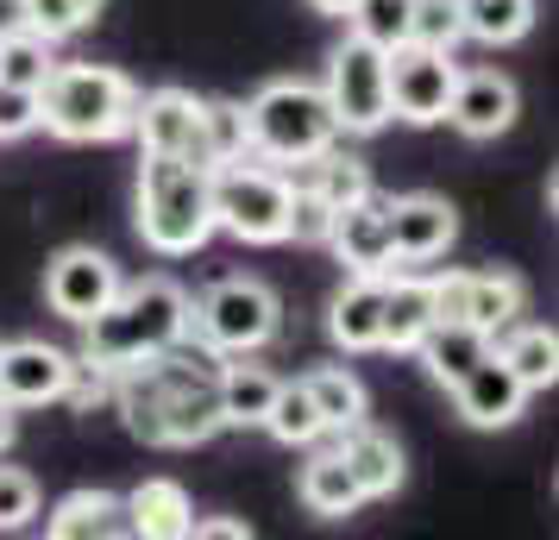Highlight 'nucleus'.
I'll return each instance as SVG.
<instances>
[{"label": "nucleus", "instance_id": "f257e3e1", "mask_svg": "<svg viewBox=\"0 0 559 540\" xmlns=\"http://www.w3.org/2000/svg\"><path fill=\"white\" fill-rule=\"evenodd\" d=\"M221 364L227 359L214 346H195V334H182L177 346L114 371L107 403L120 409L127 434L145 440V446H164V453L202 446L227 428L221 421Z\"/></svg>", "mask_w": 559, "mask_h": 540}, {"label": "nucleus", "instance_id": "f03ea898", "mask_svg": "<svg viewBox=\"0 0 559 540\" xmlns=\"http://www.w3.org/2000/svg\"><path fill=\"white\" fill-rule=\"evenodd\" d=\"M195 321V296L177 284V277H139V284H120L114 302L102 314L82 321V364L95 371H127V364L152 359L164 346H177Z\"/></svg>", "mask_w": 559, "mask_h": 540}, {"label": "nucleus", "instance_id": "7ed1b4c3", "mask_svg": "<svg viewBox=\"0 0 559 540\" xmlns=\"http://www.w3.org/2000/svg\"><path fill=\"white\" fill-rule=\"evenodd\" d=\"M214 232V170L170 152L139 157V239L157 257H189Z\"/></svg>", "mask_w": 559, "mask_h": 540}, {"label": "nucleus", "instance_id": "20e7f679", "mask_svg": "<svg viewBox=\"0 0 559 540\" xmlns=\"http://www.w3.org/2000/svg\"><path fill=\"white\" fill-rule=\"evenodd\" d=\"M139 88L132 76L107 63H51V76L38 82V127L63 145H107L132 132Z\"/></svg>", "mask_w": 559, "mask_h": 540}, {"label": "nucleus", "instance_id": "39448f33", "mask_svg": "<svg viewBox=\"0 0 559 540\" xmlns=\"http://www.w3.org/2000/svg\"><path fill=\"white\" fill-rule=\"evenodd\" d=\"M246 120V152L264 157V164H302V157L328 152L340 139V120H333L328 95L302 76H283V82H264L252 101L239 107Z\"/></svg>", "mask_w": 559, "mask_h": 540}, {"label": "nucleus", "instance_id": "423d86ee", "mask_svg": "<svg viewBox=\"0 0 559 540\" xmlns=\"http://www.w3.org/2000/svg\"><path fill=\"white\" fill-rule=\"evenodd\" d=\"M289 202H296V189L277 164H252V157L214 164V227H227L239 245H283Z\"/></svg>", "mask_w": 559, "mask_h": 540}, {"label": "nucleus", "instance_id": "0eeeda50", "mask_svg": "<svg viewBox=\"0 0 559 540\" xmlns=\"http://www.w3.org/2000/svg\"><path fill=\"white\" fill-rule=\"evenodd\" d=\"M277 327H283V302L277 289L258 284V277H221L195 302V321H189V334H202V346H214L221 359L264 352L277 339Z\"/></svg>", "mask_w": 559, "mask_h": 540}, {"label": "nucleus", "instance_id": "6e6552de", "mask_svg": "<svg viewBox=\"0 0 559 540\" xmlns=\"http://www.w3.org/2000/svg\"><path fill=\"white\" fill-rule=\"evenodd\" d=\"M328 107L340 132H383L390 127V51H378L371 38H346L328 63Z\"/></svg>", "mask_w": 559, "mask_h": 540}, {"label": "nucleus", "instance_id": "1a4fd4ad", "mask_svg": "<svg viewBox=\"0 0 559 540\" xmlns=\"http://www.w3.org/2000/svg\"><path fill=\"white\" fill-rule=\"evenodd\" d=\"M528 309V284L509 271H447L433 277V314L440 321H465L478 334H503L509 321H522Z\"/></svg>", "mask_w": 559, "mask_h": 540}, {"label": "nucleus", "instance_id": "9d476101", "mask_svg": "<svg viewBox=\"0 0 559 540\" xmlns=\"http://www.w3.org/2000/svg\"><path fill=\"white\" fill-rule=\"evenodd\" d=\"M459 63L453 51H433V45H396L390 51V120L408 127H440L447 120V95H453Z\"/></svg>", "mask_w": 559, "mask_h": 540}, {"label": "nucleus", "instance_id": "9b49d317", "mask_svg": "<svg viewBox=\"0 0 559 540\" xmlns=\"http://www.w3.org/2000/svg\"><path fill=\"white\" fill-rule=\"evenodd\" d=\"M132 132H139V152L195 157V164L214 170V157H207V101H195L189 88H152V95H139Z\"/></svg>", "mask_w": 559, "mask_h": 540}, {"label": "nucleus", "instance_id": "f8f14e48", "mask_svg": "<svg viewBox=\"0 0 559 540\" xmlns=\"http://www.w3.org/2000/svg\"><path fill=\"white\" fill-rule=\"evenodd\" d=\"M120 284H127V277H120V264L107 252H95V245H63V252L51 257V271H45V302H51V314H63L70 327H82L88 314H102L107 302H114Z\"/></svg>", "mask_w": 559, "mask_h": 540}, {"label": "nucleus", "instance_id": "ddd939ff", "mask_svg": "<svg viewBox=\"0 0 559 540\" xmlns=\"http://www.w3.org/2000/svg\"><path fill=\"white\" fill-rule=\"evenodd\" d=\"M70 371H76V359H70L63 346L13 339V346H0V403H7V409H45V403H63Z\"/></svg>", "mask_w": 559, "mask_h": 540}, {"label": "nucleus", "instance_id": "4468645a", "mask_svg": "<svg viewBox=\"0 0 559 540\" xmlns=\"http://www.w3.org/2000/svg\"><path fill=\"white\" fill-rule=\"evenodd\" d=\"M453 403H459V421H465V428L497 434V428H509V421H522V409H528V384H522V377L503 364V352L490 346V352H484V359L453 384Z\"/></svg>", "mask_w": 559, "mask_h": 540}, {"label": "nucleus", "instance_id": "2eb2a0df", "mask_svg": "<svg viewBox=\"0 0 559 540\" xmlns=\"http://www.w3.org/2000/svg\"><path fill=\"white\" fill-rule=\"evenodd\" d=\"M328 245H333V257H340L353 277H390V271H396V252H390V220H383L378 195H358V202L333 207Z\"/></svg>", "mask_w": 559, "mask_h": 540}, {"label": "nucleus", "instance_id": "dca6fc26", "mask_svg": "<svg viewBox=\"0 0 559 540\" xmlns=\"http://www.w3.org/2000/svg\"><path fill=\"white\" fill-rule=\"evenodd\" d=\"M522 113V95L503 70H465L453 76V95H447V120H453L465 139H503Z\"/></svg>", "mask_w": 559, "mask_h": 540}, {"label": "nucleus", "instance_id": "f3484780", "mask_svg": "<svg viewBox=\"0 0 559 540\" xmlns=\"http://www.w3.org/2000/svg\"><path fill=\"white\" fill-rule=\"evenodd\" d=\"M383 220H390V252L403 264H428L459 239V214L440 195H396L383 202Z\"/></svg>", "mask_w": 559, "mask_h": 540}, {"label": "nucleus", "instance_id": "a211bd4d", "mask_svg": "<svg viewBox=\"0 0 559 540\" xmlns=\"http://www.w3.org/2000/svg\"><path fill=\"white\" fill-rule=\"evenodd\" d=\"M333 453H340V459H346V471L358 478L365 503L396 496V484H403V446L383 434V428H371V421H353V428H340V446H333Z\"/></svg>", "mask_w": 559, "mask_h": 540}, {"label": "nucleus", "instance_id": "6ab92c4d", "mask_svg": "<svg viewBox=\"0 0 559 540\" xmlns=\"http://www.w3.org/2000/svg\"><path fill=\"white\" fill-rule=\"evenodd\" d=\"M195 528V503L177 478H145V484L127 496V535L145 540H189Z\"/></svg>", "mask_w": 559, "mask_h": 540}, {"label": "nucleus", "instance_id": "aec40b11", "mask_svg": "<svg viewBox=\"0 0 559 540\" xmlns=\"http://www.w3.org/2000/svg\"><path fill=\"white\" fill-rule=\"evenodd\" d=\"M328 334L346 352H378L383 346V277H353V284L333 296Z\"/></svg>", "mask_w": 559, "mask_h": 540}, {"label": "nucleus", "instance_id": "412c9836", "mask_svg": "<svg viewBox=\"0 0 559 540\" xmlns=\"http://www.w3.org/2000/svg\"><path fill=\"white\" fill-rule=\"evenodd\" d=\"M283 177H289V189H302V195H314V202H328V207H346L358 195H371V170L358 157L333 152V145L302 157V164H283Z\"/></svg>", "mask_w": 559, "mask_h": 540}, {"label": "nucleus", "instance_id": "4be33fe9", "mask_svg": "<svg viewBox=\"0 0 559 540\" xmlns=\"http://www.w3.org/2000/svg\"><path fill=\"white\" fill-rule=\"evenodd\" d=\"M433 321V277H383V346L390 352H415V339Z\"/></svg>", "mask_w": 559, "mask_h": 540}, {"label": "nucleus", "instance_id": "5701e85b", "mask_svg": "<svg viewBox=\"0 0 559 540\" xmlns=\"http://www.w3.org/2000/svg\"><path fill=\"white\" fill-rule=\"evenodd\" d=\"M45 528L57 540H114V535H127V496H114V490H70Z\"/></svg>", "mask_w": 559, "mask_h": 540}, {"label": "nucleus", "instance_id": "b1692460", "mask_svg": "<svg viewBox=\"0 0 559 540\" xmlns=\"http://www.w3.org/2000/svg\"><path fill=\"white\" fill-rule=\"evenodd\" d=\"M490 352V334H478V327H465V321H433L428 334L415 339V359L428 364V377L433 384H447L453 389L472 364Z\"/></svg>", "mask_w": 559, "mask_h": 540}, {"label": "nucleus", "instance_id": "393cba45", "mask_svg": "<svg viewBox=\"0 0 559 540\" xmlns=\"http://www.w3.org/2000/svg\"><path fill=\"white\" fill-rule=\"evenodd\" d=\"M302 503H308V515H321V521H346V515H358V503H365L358 478L346 471V459H340L333 446L302 465Z\"/></svg>", "mask_w": 559, "mask_h": 540}, {"label": "nucleus", "instance_id": "a878e982", "mask_svg": "<svg viewBox=\"0 0 559 540\" xmlns=\"http://www.w3.org/2000/svg\"><path fill=\"white\" fill-rule=\"evenodd\" d=\"M503 334H509L503 346H497V339H490V346H497L503 364L528 384V396L534 389H554L559 384V334L554 327H515V321H509Z\"/></svg>", "mask_w": 559, "mask_h": 540}, {"label": "nucleus", "instance_id": "bb28decb", "mask_svg": "<svg viewBox=\"0 0 559 540\" xmlns=\"http://www.w3.org/2000/svg\"><path fill=\"white\" fill-rule=\"evenodd\" d=\"M283 377H271L264 364H221V421L227 428H258Z\"/></svg>", "mask_w": 559, "mask_h": 540}, {"label": "nucleus", "instance_id": "cd10ccee", "mask_svg": "<svg viewBox=\"0 0 559 540\" xmlns=\"http://www.w3.org/2000/svg\"><path fill=\"white\" fill-rule=\"evenodd\" d=\"M459 26L478 45H515L534 32V0H459Z\"/></svg>", "mask_w": 559, "mask_h": 540}, {"label": "nucleus", "instance_id": "c85d7f7f", "mask_svg": "<svg viewBox=\"0 0 559 540\" xmlns=\"http://www.w3.org/2000/svg\"><path fill=\"white\" fill-rule=\"evenodd\" d=\"M258 428H264L271 440H283V446H314V440L328 434L314 396H308V384H277V396H271V409H264Z\"/></svg>", "mask_w": 559, "mask_h": 540}, {"label": "nucleus", "instance_id": "c756f323", "mask_svg": "<svg viewBox=\"0 0 559 540\" xmlns=\"http://www.w3.org/2000/svg\"><path fill=\"white\" fill-rule=\"evenodd\" d=\"M302 384H308V396H314V409H321V428H328V434L365 421V384H358L353 371L328 364V371H308Z\"/></svg>", "mask_w": 559, "mask_h": 540}, {"label": "nucleus", "instance_id": "7c9ffc66", "mask_svg": "<svg viewBox=\"0 0 559 540\" xmlns=\"http://www.w3.org/2000/svg\"><path fill=\"white\" fill-rule=\"evenodd\" d=\"M353 32L358 38H371L378 51H396L408 45V20H415V0H353Z\"/></svg>", "mask_w": 559, "mask_h": 540}, {"label": "nucleus", "instance_id": "2f4dec72", "mask_svg": "<svg viewBox=\"0 0 559 540\" xmlns=\"http://www.w3.org/2000/svg\"><path fill=\"white\" fill-rule=\"evenodd\" d=\"M51 38H38V32H13V38H0V82H13V88H38V82L51 76Z\"/></svg>", "mask_w": 559, "mask_h": 540}, {"label": "nucleus", "instance_id": "473e14b6", "mask_svg": "<svg viewBox=\"0 0 559 540\" xmlns=\"http://www.w3.org/2000/svg\"><path fill=\"white\" fill-rule=\"evenodd\" d=\"M107 0H26V26L38 38H76L82 26H95V13H102Z\"/></svg>", "mask_w": 559, "mask_h": 540}, {"label": "nucleus", "instance_id": "72a5a7b5", "mask_svg": "<svg viewBox=\"0 0 559 540\" xmlns=\"http://www.w3.org/2000/svg\"><path fill=\"white\" fill-rule=\"evenodd\" d=\"M408 38H415V45H433V51H453L459 38H465V26H459V0H415Z\"/></svg>", "mask_w": 559, "mask_h": 540}, {"label": "nucleus", "instance_id": "f704fd0d", "mask_svg": "<svg viewBox=\"0 0 559 540\" xmlns=\"http://www.w3.org/2000/svg\"><path fill=\"white\" fill-rule=\"evenodd\" d=\"M32 515H38V478L20 465H0V535L26 528Z\"/></svg>", "mask_w": 559, "mask_h": 540}, {"label": "nucleus", "instance_id": "c9c22d12", "mask_svg": "<svg viewBox=\"0 0 559 540\" xmlns=\"http://www.w3.org/2000/svg\"><path fill=\"white\" fill-rule=\"evenodd\" d=\"M207 157L214 164H233V157H252L246 152V120L233 101H207Z\"/></svg>", "mask_w": 559, "mask_h": 540}, {"label": "nucleus", "instance_id": "e433bc0d", "mask_svg": "<svg viewBox=\"0 0 559 540\" xmlns=\"http://www.w3.org/2000/svg\"><path fill=\"white\" fill-rule=\"evenodd\" d=\"M26 132H38V88L0 82V139H26Z\"/></svg>", "mask_w": 559, "mask_h": 540}, {"label": "nucleus", "instance_id": "4c0bfd02", "mask_svg": "<svg viewBox=\"0 0 559 540\" xmlns=\"http://www.w3.org/2000/svg\"><path fill=\"white\" fill-rule=\"evenodd\" d=\"M328 220H333V207L296 189V202H289V239L296 245H328Z\"/></svg>", "mask_w": 559, "mask_h": 540}, {"label": "nucleus", "instance_id": "58836bf2", "mask_svg": "<svg viewBox=\"0 0 559 540\" xmlns=\"http://www.w3.org/2000/svg\"><path fill=\"white\" fill-rule=\"evenodd\" d=\"M195 540H252V528L246 521H233V515H214V521H202L195 515V528H189Z\"/></svg>", "mask_w": 559, "mask_h": 540}, {"label": "nucleus", "instance_id": "ea45409f", "mask_svg": "<svg viewBox=\"0 0 559 540\" xmlns=\"http://www.w3.org/2000/svg\"><path fill=\"white\" fill-rule=\"evenodd\" d=\"M26 32V0H0V38Z\"/></svg>", "mask_w": 559, "mask_h": 540}, {"label": "nucleus", "instance_id": "a19ab883", "mask_svg": "<svg viewBox=\"0 0 559 540\" xmlns=\"http://www.w3.org/2000/svg\"><path fill=\"white\" fill-rule=\"evenodd\" d=\"M308 7H314V13H328V20H346V13H353V0H308Z\"/></svg>", "mask_w": 559, "mask_h": 540}, {"label": "nucleus", "instance_id": "79ce46f5", "mask_svg": "<svg viewBox=\"0 0 559 540\" xmlns=\"http://www.w3.org/2000/svg\"><path fill=\"white\" fill-rule=\"evenodd\" d=\"M7 446H13V409L0 403V453H7Z\"/></svg>", "mask_w": 559, "mask_h": 540}]
</instances>
